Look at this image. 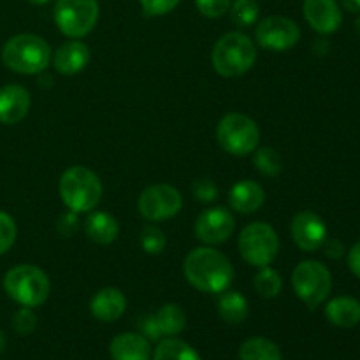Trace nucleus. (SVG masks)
Listing matches in <instances>:
<instances>
[{"mask_svg": "<svg viewBox=\"0 0 360 360\" xmlns=\"http://www.w3.org/2000/svg\"><path fill=\"white\" fill-rule=\"evenodd\" d=\"M186 281L206 294H221L234 281V267L231 260L211 246H200L186 255L183 264Z\"/></svg>", "mask_w": 360, "mask_h": 360, "instance_id": "nucleus-1", "label": "nucleus"}, {"mask_svg": "<svg viewBox=\"0 0 360 360\" xmlns=\"http://www.w3.org/2000/svg\"><path fill=\"white\" fill-rule=\"evenodd\" d=\"M51 48L42 37L34 34H20L11 37L2 48V62L7 69L18 74H39L49 67Z\"/></svg>", "mask_w": 360, "mask_h": 360, "instance_id": "nucleus-2", "label": "nucleus"}, {"mask_svg": "<svg viewBox=\"0 0 360 360\" xmlns=\"http://www.w3.org/2000/svg\"><path fill=\"white\" fill-rule=\"evenodd\" d=\"M60 197L70 213H90L102 199V183L91 169L72 165L60 178Z\"/></svg>", "mask_w": 360, "mask_h": 360, "instance_id": "nucleus-3", "label": "nucleus"}, {"mask_svg": "<svg viewBox=\"0 0 360 360\" xmlns=\"http://www.w3.org/2000/svg\"><path fill=\"white\" fill-rule=\"evenodd\" d=\"M213 67L220 76L238 77L248 72L257 62L255 42L241 32L221 35L211 53Z\"/></svg>", "mask_w": 360, "mask_h": 360, "instance_id": "nucleus-4", "label": "nucleus"}, {"mask_svg": "<svg viewBox=\"0 0 360 360\" xmlns=\"http://www.w3.org/2000/svg\"><path fill=\"white\" fill-rule=\"evenodd\" d=\"M2 285L6 294L23 308H37L44 304L51 292L48 274L30 264H21L7 271Z\"/></svg>", "mask_w": 360, "mask_h": 360, "instance_id": "nucleus-5", "label": "nucleus"}, {"mask_svg": "<svg viewBox=\"0 0 360 360\" xmlns=\"http://www.w3.org/2000/svg\"><path fill=\"white\" fill-rule=\"evenodd\" d=\"M218 144L224 151L234 157H246L259 148V125L250 116L241 112H229L218 122Z\"/></svg>", "mask_w": 360, "mask_h": 360, "instance_id": "nucleus-6", "label": "nucleus"}, {"mask_svg": "<svg viewBox=\"0 0 360 360\" xmlns=\"http://www.w3.org/2000/svg\"><path fill=\"white\" fill-rule=\"evenodd\" d=\"M239 253L243 260L253 267H266L273 264L280 252V239L269 224L253 221L246 225L238 239Z\"/></svg>", "mask_w": 360, "mask_h": 360, "instance_id": "nucleus-7", "label": "nucleus"}, {"mask_svg": "<svg viewBox=\"0 0 360 360\" xmlns=\"http://www.w3.org/2000/svg\"><path fill=\"white\" fill-rule=\"evenodd\" d=\"M98 13L97 0H56L53 18L65 37L81 39L94 30Z\"/></svg>", "mask_w": 360, "mask_h": 360, "instance_id": "nucleus-8", "label": "nucleus"}, {"mask_svg": "<svg viewBox=\"0 0 360 360\" xmlns=\"http://www.w3.org/2000/svg\"><path fill=\"white\" fill-rule=\"evenodd\" d=\"M292 287L295 295L309 308L322 304L333 288V276L323 264L316 260H304L297 264L292 273Z\"/></svg>", "mask_w": 360, "mask_h": 360, "instance_id": "nucleus-9", "label": "nucleus"}, {"mask_svg": "<svg viewBox=\"0 0 360 360\" xmlns=\"http://www.w3.org/2000/svg\"><path fill=\"white\" fill-rule=\"evenodd\" d=\"M137 207L148 221H164L174 218L181 211L183 197L174 186L158 183L143 190Z\"/></svg>", "mask_w": 360, "mask_h": 360, "instance_id": "nucleus-10", "label": "nucleus"}, {"mask_svg": "<svg viewBox=\"0 0 360 360\" xmlns=\"http://www.w3.org/2000/svg\"><path fill=\"white\" fill-rule=\"evenodd\" d=\"M255 39L269 51H287L299 42L301 28L290 18L267 16L257 25Z\"/></svg>", "mask_w": 360, "mask_h": 360, "instance_id": "nucleus-11", "label": "nucleus"}, {"mask_svg": "<svg viewBox=\"0 0 360 360\" xmlns=\"http://www.w3.org/2000/svg\"><path fill=\"white\" fill-rule=\"evenodd\" d=\"M234 214L225 207H210V210L202 211L193 227L197 239L206 246L221 245L234 234Z\"/></svg>", "mask_w": 360, "mask_h": 360, "instance_id": "nucleus-12", "label": "nucleus"}, {"mask_svg": "<svg viewBox=\"0 0 360 360\" xmlns=\"http://www.w3.org/2000/svg\"><path fill=\"white\" fill-rule=\"evenodd\" d=\"M290 234L302 252H316L326 245L327 227L316 213L301 211L292 220Z\"/></svg>", "mask_w": 360, "mask_h": 360, "instance_id": "nucleus-13", "label": "nucleus"}, {"mask_svg": "<svg viewBox=\"0 0 360 360\" xmlns=\"http://www.w3.org/2000/svg\"><path fill=\"white\" fill-rule=\"evenodd\" d=\"M302 13L309 27L319 34H333L343 21V14L336 0H304Z\"/></svg>", "mask_w": 360, "mask_h": 360, "instance_id": "nucleus-14", "label": "nucleus"}, {"mask_svg": "<svg viewBox=\"0 0 360 360\" xmlns=\"http://www.w3.org/2000/svg\"><path fill=\"white\" fill-rule=\"evenodd\" d=\"M30 111V94L20 84L0 88V123L16 125Z\"/></svg>", "mask_w": 360, "mask_h": 360, "instance_id": "nucleus-15", "label": "nucleus"}, {"mask_svg": "<svg viewBox=\"0 0 360 360\" xmlns=\"http://www.w3.org/2000/svg\"><path fill=\"white\" fill-rule=\"evenodd\" d=\"M90 48L83 41H67L53 55V65L63 76H74L90 63Z\"/></svg>", "mask_w": 360, "mask_h": 360, "instance_id": "nucleus-16", "label": "nucleus"}, {"mask_svg": "<svg viewBox=\"0 0 360 360\" xmlns=\"http://www.w3.org/2000/svg\"><path fill=\"white\" fill-rule=\"evenodd\" d=\"M264 200H266V192H264L262 185L252 181V179H241L229 192V204H231V207L243 214L259 211L262 207Z\"/></svg>", "mask_w": 360, "mask_h": 360, "instance_id": "nucleus-17", "label": "nucleus"}, {"mask_svg": "<svg viewBox=\"0 0 360 360\" xmlns=\"http://www.w3.org/2000/svg\"><path fill=\"white\" fill-rule=\"evenodd\" d=\"M127 299L118 288L105 287L98 290L90 301V311L101 322H115L125 313Z\"/></svg>", "mask_w": 360, "mask_h": 360, "instance_id": "nucleus-18", "label": "nucleus"}, {"mask_svg": "<svg viewBox=\"0 0 360 360\" xmlns=\"http://www.w3.org/2000/svg\"><path fill=\"white\" fill-rule=\"evenodd\" d=\"M109 354L112 360H150L151 345L143 334L123 333L111 341Z\"/></svg>", "mask_w": 360, "mask_h": 360, "instance_id": "nucleus-19", "label": "nucleus"}, {"mask_svg": "<svg viewBox=\"0 0 360 360\" xmlns=\"http://www.w3.org/2000/svg\"><path fill=\"white\" fill-rule=\"evenodd\" d=\"M84 232L90 241L105 246L116 241L120 234V225L112 214L105 211H95L84 221Z\"/></svg>", "mask_w": 360, "mask_h": 360, "instance_id": "nucleus-20", "label": "nucleus"}, {"mask_svg": "<svg viewBox=\"0 0 360 360\" xmlns=\"http://www.w3.org/2000/svg\"><path fill=\"white\" fill-rule=\"evenodd\" d=\"M326 316L333 326L350 329L360 322V302L354 297L341 295L327 302Z\"/></svg>", "mask_w": 360, "mask_h": 360, "instance_id": "nucleus-21", "label": "nucleus"}, {"mask_svg": "<svg viewBox=\"0 0 360 360\" xmlns=\"http://www.w3.org/2000/svg\"><path fill=\"white\" fill-rule=\"evenodd\" d=\"M250 313L248 301L245 295L238 290H225L221 292L218 299V315L229 326H238L245 322Z\"/></svg>", "mask_w": 360, "mask_h": 360, "instance_id": "nucleus-22", "label": "nucleus"}, {"mask_svg": "<svg viewBox=\"0 0 360 360\" xmlns=\"http://www.w3.org/2000/svg\"><path fill=\"white\" fill-rule=\"evenodd\" d=\"M155 323H157L158 330L162 336L174 338L179 333H183L186 327V315L183 311L181 306L178 304H164L157 313L153 315Z\"/></svg>", "mask_w": 360, "mask_h": 360, "instance_id": "nucleus-23", "label": "nucleus"}, {"mask_svg": "<svg viewBox=\"0 0 360 360\" xmlns=\"http://www.w3.org/2000/svg\"><path fill=\"white\" fill-rule=\"evenodd\" d=\"M241 360H283L280 347L267 338H250L239 348Z\"/></svg>", "mask_w": 360, "mask_h": 360, "instance_id": "nucleus-24", "label": "nucleus"}, {"mask_svg": "<svg viewBox=\"0 0 360 360\" xmlns=\"http://www.w3.org/2000/svg\"><path fill=\"white\" fill-rule=\"evenodd\" d=\"M153 360H202L195 348L178 338H167L155 348Z\"/></svg>", "mask_w": 360, "mask_h": 360, "instance_id": "nucleus-25", "label": "nucleus"}, {"mask_svg": "<svg viewBox=\"0 0 360 360\" xmlns=\"http://www.w3.org/2000/svg\"><path fill=\"white\" fill-rule=\"evenodd\" d=\"M253 285H255V290L259 292V295H262V297L266 299H273L281 292L283 280H281L280 273H278L276 269L266 266V267H260L259 273L255 274Z\"/></svg>", "mask_w": 360, "mask_h": 360, "instance_id": "nucleus-26", "label": "nucleus"}, {"mask_svg": "<svg viewBox=\"0 0 360 360\" xmlns=\"http://www.w3.org/2000/svg\"><path fill=\"white\" fill-rule=\"evenodd\" d=\"M231 20L232 23L241 28H248L257 23L260 14V7L257 0H236L231 4Z\"/></svg>", "mask_w": 360, "mask_h": 360, "instance_id": "nucleus-27", "label": "nucleus"}, {"mask_svg": "<svg viewBox=\"0 0 360 360\" xmlns=\"http://www.w3.org/2000/svg\"><path fill=\"white\" fill-rule=\"evenodd\" d=\"M253 164H255L257 171L262 176H267V178H274V176H278L283 171V160H281L278 151H274L273 148H260V150H257Z\"/></svg>", "mask_w": 360, "mask_h": 360, "instance_id": "nucleus-28", "label": "nucleus"}, {"mask_svg": "<svg viewBox=\"0 0 360 360\" xmlns=\"http://www.w3.org/2000/svg\"><path fill=\"white\" fill-rule=\"evenodd\" d=\"M139 241L148 255H158V253L164 252L165 245H167V239H165L164 232L158 227H153V225H146L141 231Z\"/></svg>", "mask_w": 360, "mask_h": 360, "instance_id": "nucleus-29", "label": "nucleus"}, {"mask_svg": "<svg viewBox=\"0 0 360 360\" xmlns=\"http://www.w3.org/2000/svg\"><path fill=\"white\" fill-rule=\"evenodd\" d=\"M18 227L16 221L11 214L0 211V255L9 252L13 248L14 241H16Z\"/></svg>", "mask_w": 360, "mask_h": 360, "instance_id": "nucleus-30", "label": "nucleus"}, {"mask_svg": "<svg viewBox=\"0 0 360 360\" xmlns=\"http://www.w3.org/2000/svg\"><path fill=\"white\" fill-rule=\"evenodd\" d=\"M37 327V316L32 311V308H23L21 306L13 316V329L16 330L20 336H28L32 334Z\"/></svg>", "mask_w": 360, "mask_h": 360, "instance_id": "nucleus-31", "label": "nucleus"}, {"mask_svg": "<svg viewBox=\"0 0 360 360\" xmlns=\"http://www.w3.org/2000/svg\"><path fill=\"white\" fill-rule=\"evenodd\" d=\"M232 0H195L197 11L206 18H220L231 9Z\"/></svg>", "mask_w": 360, "mask_h": 360, "instance_id": "nucleus-32", "label": "nucleus"}, {"mask_svg": "<svg viewBox=\"0 0 360 360\" xmlns=\"http://www.w3.org/2000/svg\"><path fill=\"white\" fill-rule=\"evenodd\" d=\"M146 16H164L178 7L181 0H139Z\"/></svg>", "mask_w": 360, "mask_h": 360, "instance_id": "nucleus-33", "label": "nucleus"}, {"mask_svg": "<svg viewBox=\"0 0 360 360\" xmlns=\"http://www.w3.org/2000/svg\"><path fill=\"white\" fill-rule=\"evenodd\" d=\"M192 192H193V195H195L197 199L204 204L213 202V200L218 197L217 185H214L213 179H210V178L197 179V181L192 185Z\"/></svg>", "mask_w": 360, "mask_h": 360, "instance_id": "nucleus-34", "label": "nucleus"}, {"mask_svg": "<svg viewBox=\"0 0 360 360\" xmlns=\"http://www.w3.org/2000/svg\"><path fill=\"white\" fill-rule=\"evenodd\" d=\"M348 267L360 280V241L352 246L350 253H348Z\"/></svg>", "mask_w": 360, "mask_h": 360, "instance_id": "nucleus-35", "label": "nucleus"}, {"mask_svg": "<svg viewBox=\"0 0 360 360\" xmlns=\"http://www.w3.org/2000/svg\"><path fill=\"white\" fill-rule=\"evenodd\" d=\"M341 253H343V245L338 241H330L329 245H327V255L329 257H340Z\"/></svg>", "mask_w": 360, "mask_h": 360, "instance_id": "nucleus-36", "label": "nucleus"}, {"mask_svg": "<svg viewBox=\"0 0 360 360\" xmlns=\"http://www.w3.org/2000/svg\"><path fill=\"white\" fill-rule=\"evenodd\" d=\"M341 4L350 13H360V0H341Z\"/></svg>", "mask_w": 360, "mask_h": 360, "instance_id": "nucleus-37", "label": "nucleus"}, {"mask_svg": "<svg viewBox=\"0 0 360 360\" xmlns=\"http://www.w3.org/2000/svg\"><path fill=\"white\" fill-rule=\"evenodd\" d=\"M4 350H6V336H4V333L0 330V354H2Z\"/></svg>", "mask_w": 360, "mask_h": 360, "instance_id": "nucleus-38", "label": "nucleus"}, {"mask_svg": "<svg viewBox=\"0 0 360 360\" xmlns=\"http://www.w3.org/2000/svg\"><path fill=\"white\" fill-rule=\"evenodd\" d=\"M30 4H34V6H44V4H48L49 0H28Z\"/></svg>", "mask_w": 360, "mask_h": 360, "instance_id": "nucleus-39", "label": "nucleus"}]
</instances>
